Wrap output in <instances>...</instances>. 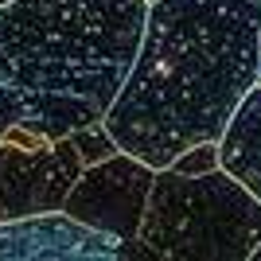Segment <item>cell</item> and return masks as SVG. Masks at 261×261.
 <instances>
[{
  "instance_id": "obj_1",
  "label": "cell",
  "mask_w": 261,
  "mask_h": 261,
  "mask_svg": "<svg viewBox=\"0 0 261 261\" xmlns=\"http://www.w3.org/2000/svg\"><path fill=\"white\" fill-rule=\"evenodd\" d=\"M261 0H148L141 43L101 125L121 152L168 168L203 141H222L257 86Z\"/></svg>"
},
{
  "instance_id": "obj_2",
  "label": "cell",
  "mask_w": 261,
  "mask_h": 261,
  "mask_svg": "<svg viewBox=\"0 0 261 261\" xmlns=\"http://www.w3.org/2000/svg\"><path fill=\"white\" fill-rule=\"evenodd\" d=\"M144 0L0 4V137L55 141L106 117L133 66Z\"/></svg>"
},
{
  "instance_id": "obj_3",
  "label": "cell",
  "mask_w": 261,
  "mask_h": 261,
  "mask_svg": "<svg viewBox=\"0 0 261 261\" xmlns=\"http://www.w3.org/2000/svg\"><path fill=\"white\" fill-rule=\"evenodd\" d=\"M261 242V199L218 164L187 175L156 168L137 238L121 257L160 261H250Z\"/></svg>"
},
{
  "instance_id": "obj_4",
  "label": "cell",
  "mask_w": 261,
  "mask_h": 261,
  "mask_svg": "<svg viewBox=\"0 0 261 261\" xmlns=\"http://www.w3.org/2000/svg\"><path fill=\"white\" fill-rule=\"evenodd\" d=\"M152 172L144 160L129 152H113L98 164H86L78 179L70 184L63 207L70 218H78L82 226H94L101 234H113L121 246H129L137 238V226H141L144 215V199H148V187H152Z\"/></svg>"
},
{
  "instance_id": "obj_5",
  "label": "cell",
  "mask_w": 261,
  "mask_h": 261,
  "mask_svg": "<svg viewBox=\"0 0 261 261\" xmlns=\"http://www.w3.org/2000/svg\"><path fill=\"white\" fill-rule=\"evenodd\" d=\"M78 172H82V156L74 152L70 137L4 144V152H0V222L39 215V211H59Z\"/></svg>"
},
{
  "instance_id": "obj_6",
  "label": "cell",
  "mask_w": 261,
  "mask_h": 261,
  "mask_svg": "<svg viewBox=\"0 0 261 261\" xmlns=\"http://www.w3.org/2000/svg\"><path fill=\"white\" fill-rule=\"evenodd\" d=\"M0 257L8 261H78V257H121V242L94 226H82L66 211H39L0 222Z\"/></svg>"
},
{
  "instance_id": "obj_7",
  "label": "cell",
  "mask_w": 261,
  "mask_h": 261,
  "mask_svg": "<svg viewBox=\"0 0 261 261\" xmlns=\"http://www.w3.org/2000/svg\"><path fill=\"white\" fill-rule=\"evenodd\" d=\"M218 164L261 199V86H253L234 109L218 141Z\"/></svg>"
},
{
  "instance_id": "obj_8",
  "label": "cell",
  "mask_w": 261,
  "mask_h": 261,
  "mask_svg": "<svg viewBox=\"0 0 261 261\" xmlns=\"http://www.w3.org/2000/svg\"><path fill=\"white\" fill-rule=\"evenodd\" d=\"M66 137H70V144H74V152L82 156V168L117 152V141L109 137V129L101 125V121H90V125H82V129L66 133Z\"/></svg>"
},
{
  "instance_id": "obj_9",
  "label": "cell",
  "mask_w": 261,
  "mask_h": 261,
  "mask_svg": "<svg viewBox=\"0 0 261 261\" xmlns=\"http://www.w3.org/2000/svg\"><path fill=\"white\" fill-rule=\"evenodd\" d=\"M168 168H175V172H187V175H199V172H211V168H218V141H203V144H191V148H184V152L175 156Z\"/></svg>"
},
{
  "instance_id": "obj_10",
  "label": "cell",
  "mask_w": 261,
  "mask_h": 261,
  "mask_svg": "<svg viewBox=\"0 0 261 261\" xmlns=\"http://www.w3.org/2000/svg\"><path fill=\"white\" fill-rule=\"evenodd\" d=\"M250 261H261V242H257V250L250 253Z\"/></svg>"
},
{
  "instance_id": "obj_11",
  "label": "cell",
  "mask_w": 261,
  "mask_h": 261,
  "mask_svg": "<svg viewBox=\"0 0 261 261\" xmlns=\"http://www.w3.org/2000/svg\"><path fill=\"white\" fill-rule=\"evenodd\" d=\"M257 86H261V63H257Z\"/></svg>"
},
{
  "instance_id": "obj_12",
  "label": "cell",
  "mask_w": 261,
  "mask_h": 261,
  "mask_svg": "<svg viewBox=\"0 0 261 261\" xmlns=\"http://www.w3.org/2000/svg\"><path fill=\"white\" fill-rule=\"evenodd\" d=\"M0 152H4V144H0Z\"/></svg>"
},
{
  "instance_id": "obj_13",
  "label": "cell",
  "mask_w": 261,
  "mask_h": 261,
  "mask_svg": "<svg viewBox=\"0 0 261 261\" xmlns=\"http://www.w3.org/2000/svg\"><path fill=\"white\" fill-rule=\"evenodd\" d=\"M0 4H8V0H0Z\"/></svg>"
},
{
  "instance_id": "obj_14",
  "label": "cell",
  "mask_w": 261,
  "mask_h": 261,
  "mask_svg": "<svg viewBox=\"0 0 261 261\" xmlns=\"http://www.w3.org/2000/svg\"><path fill=\"white\" fill-rule=\"evenodd\" d=\"M144 4H148V0H144Z\"/></svg>"
}]
</instances>
